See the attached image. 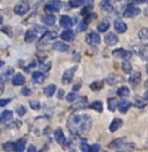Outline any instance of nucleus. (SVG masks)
I'll return each mask as SVG.
<instances>
[{
	"label": "nucleus",
	"mask_w": 148,
	"mask_h": 152,
	"mask_svg": "<svg viewBox=\"0 0 148 152\" xmlns=\"http://www.w3.org/2000/svg\"><path fill=\"white\" fill-rule=\"evenodd\" d=\"M76 98H78V95H76L75 92H70L68 95L66 96V100L70 102V103H73Z\"/></svg>",
	"instance_id": "obj_36"
},
{
	"label": "nucleus",
	"mask_w": 148,
	"mask_h": 152,
	"mask_svg": "<svg viewBox=\"0 0 148 152\" xmlns=\"http://www.w3.org/2000/svg\"><path fill=\"white\" fill-rule=\"evenodd\" d=\"M92 118L89 115L73 114L68 118L67 127L73 134H87L92 127Z\"/></svg>",
	"instance_id": "obj_1"
},
{
	"label": "nucleus",
	"mask_w": 148,
	"mask_h": 152,
	"mask_svg": "<svg viewBox=\"0 0 148 152\" xmlns=\"http://www.w3.org/2000/svg\"><path fill=\"white\" fill-rule=\"evenodd\" d=\"M112 54H113V57L119 58V59H130V58L132 57V53H131L130 51L124 50V48L115 50V51L112 52Z\"/></svg>",
	"instance_id": "obj_7"
},
{
	"label": "nucleus",
	"mask_w": 148,
	"mask_h": 152,
	"mask_svg": "<svg viewBox=\"0 0 148 152\" xmlns=\"http://www.w3.org/2000/svg\"><path fill=\"white\" fill-rule=\"evenodd\" d=\"M101 150V146L98 144H94L92 146H89V151L88 152H98Z\"/></svg>",
	"instance_id": "obj_44"
},
{
	"label": "nucleus",
	"mask_w": 148,
	"mask_h": 152,
	"mask_svg": "<svg viewBox=\"0 0 148 152\" xmlns=\"http://www.w3.org/2000/svg\"><path fill=\"white\" fill-rule=\"evenodd\" d=\"M37 37H38V32H37L36 29H29L24 35V40L27 43H33V42L36 40Z\"/></svg>",
	"instance_id": "obj_8"
},
{
	"label": "nucleus",
	"mask_w": 148,
	"mask_h": 152,
	"mask_svg": "<svg viewBox=\"0 0 148 152\" xmlns=\"http://www.w3.org/2000/svg\"><path fill=\"white\" fill-rule=\"evenodd\" d=\"M80 149H81V152H88L89 151V145L87 143H81Z\"/></svg>",
	"instance_id": "obj_47"
},
{
	"label": "nucleus",
	"mask_w": 148,
	"mask_h": 152,
	"mask_svg": "<svg viewBox=\"0 0 148 152\" xmlns=\"http://www.w3.org/2000/svg\"><path fill=\"white\" fill-rule=\"evenodd\" d=\"M135 106H137V107H145V106H146V103H145L141 98H138V97H137V98H135Z\"/></svg>",
	"instance_id": "obj_42"
},
{
	"label": "nucleus",
	"mask_w": 148,
	"mask_h": 152,
	"mask_svg": "<svg viewBox=\"0 0 148 152\" xmlns=\"http://www.w3.org/2000/svg\"><path fill=\"white\" fill-rule=\"evenodd\" d=\"M145 86L148 89V81H146V82H145Z\"/></svg>",
	"instance_id": "obj_60"
},
{
	"label": "nucleus",
	"mask_w": 148,
	"mask_h": 152,
	"mask_svg": "<svg viewBox=\"0 0 148 152\" xmlns=\"http://www.w3.org/2000/svg\"><path fill=\"white\" fill-rule=\"evenodd\" d=\"M53 48L56 51H59V52H65L68 50V45L65 44L64 42H56L53 44Z\"/></svg>",
	"instance_id": "obj_23"
},
{
	"label": "nucleus",
	"mask_w": 148,
	"mask_h": 152,
	"mask_svg": "<svg viewBox=\"0 0 148 152\" xmlns=\"http://www.w3.org/2000/svg\"><path fill=\"white\" fill-rule=\"evenodd\" d=\"M42 22L44 24H46V26H53L56 23V16L55 15H51V14L45 15V16L42 18Z\"/></svg>",
	"instance_id": "obj_21"
},
{
	"label": "nucleus",
	"mask_w": 148,
	"mask_h": 152,
	"mask_svg": "<svg viewBox=\"0 0 148 152\" xmlns=\"http://www.w3.org/2000/svg\"><path fill=\"white\" fill-rule=\"evenodd\" d=\"M55 138H56V141L59 143L60 145H65V144H66V137H65L64 133H63V130H61L60 128L56 129Z\"/></svg>",
	"instance_id": "obj_10"
},
{
	"label": "nucleus",
	"mask_w": 148,
	"mask_h": 152,
	"mask_svg": "<svg viewBox=\"0 0 148 152\" xmlns=\"http://www.w3.org/2000/svg\"><path fill=\"white\" fill-rule=\"evenodd\" d=\"M75 70H76V67H72L71 69H67V70H65L64 74H63V80H61L64 84H68V83L72 81V78H73Z\"/></svg>",
	"instance_id": "obj_6"
},
{
	"label": "nucleus",
	"mask_w": 148,
	"mask_h": 152,
	"mask_svg": "<svg viewBox=\"0 0 148 152\" xmlns=\"http://www.w3.org/2000/svg\"><path fill=\"white\" fill-rule=\"evenodd\" d=\"M117 81H121V78H120L119 76H117V75H110V76H109V78H108V82H109V83H111V84L116 83Z\"/></svg>",
	"instance_id": "obj_39"
},
{
	"label": "nucleus",
	"mask_w": 148,
	"mask_h": 152,
	"mask_svg": "<svg viewBox=\"0 0 148 152\" xmlns=\"http://www.w3.org/2000/svg\"><path fill=\"white\" fill-rule=\"evenodd\" d=\"M104 43L109 46H112V45H116L118 43V37L113 34V32H109L104 36Z\"/></svg>",
	"instance_id": "obj_9"
},
{
	"label": "nucleus",
	"mask_w": 148,
	"mask_h": 152,
	"mask_svg": "<svg viewBox=\"0 0 148 152\" xmlns=\"http://www.w3.org/2000/svg\"><path fill=\"white\" fill-rule=\"evenodd\" d=\"M21 92H22V95L23 96H29L30 94H31V90H30V89H28V88H23Z\"/></svg>",
	"instance_id": "obj_49"
},
{
	"label": "nucleus",
	"mask_w": 148,
	"mask_h": 152,
	"mask_svg": "<svg viewBox=\"0 0 148 152\" xmlns=\"http://www.w3.org/2000/svg\"><path fill=\"white\" fill-rule=\"evenodd\" d=\"M121 124H123V121L120 119H118V118H116V119L112 120L111 124L109 126V130H110L111 133H115V132H117L121 127Z\"/></svg>",
	"instance_id": "obj_13"
},
{
	"label": "nucleus",
	"mask_w": 148,
	"mask_h": 152,
	"mask_svg": "<svg viewBox=\"0 0 148 152\" xmlns=\"http://www.w3.org/2000/svg\"><path fill=\"white\" fill-rule=\"evenodd\" d=\"M110 27V23L107 21V20H104V21H102L101 23H98V26H97V30L100 31V32H105Z\"/></svg>",
	"instance_id": "obj_28"
},
{
	"label": "nucleus",
	"mask_w": 148,
	"mask_h": 152,
	"mask_svg": "<svg viewBox=\"0 0 148 152\" xmlns=\"http://www.w3.org/2000/svg\"><path fill=\"white\" fill-rule=\"evenodd\" d=\"M1 23H2V16L0 15V24H1Z\"/></svg>",
	"instance_id": "obj_61"
},
{
	"label": "nucleus",
	"mask_w": 148,
	"mask_h": 152,
	"mask_svg": "<svg viewBox=\"0 0 148 152\" xmlns=\"http://www.w3.org/2000/svg\"><path fill=\"white\" fill-rule=\"evenodd\" d=\"M92 10V6H90V5H88V6H84L82 8V10H81V15H83V16H86V15H88L90 12Z\"/></svg>",
	"instance_id": "obj_37"
},
{
	"label": "nucleus",
	"mask_w": 148,
	"mask_h": 152,
	"mask_svg": "<svg viewBox=\"0 0 148 152\" xmlns=\"http://www.w3.org/2000/svg\"><path fill=\"white\" fill-rule=\"evenodd\" d=\"M102 88H103V82H94L90 84L92 90H101Z\"/></svg>",
	"instance_id": "obj_35"
},
{
	"label": "nucleus",
	"mask_w": 148,
	"mask_h": 152,
	"mask_svg": "<svg viewBox=\"0 0 148 152\" xmlns=\"http://www.w3.org/2000/svg\"><path fill=\"white\" fill-rule=\"evenodd\" d=\"M146 0H134V2H138V4H142V2H145Z\"/></svg>",
	"instance_id": "obj_55"
},
{
	"label": "nucleus",
	"mask_w": 148,
	"mask_h": 152,
	"mask_svg": "<svg viewBox=\"0 0 148 152\" xmlns=\"http://www.w3.org/2000/svg\"><path fill=\"white\" fill-rule=\"evenodd\" d=\"M16 113H18L20 116H23V115L26 114V108H24L23 106H18V108H16Z\"/></svg>",
	"instance_id": "obj_46"
},
{
	"label": "nucleus",
	"mask_w": 148,
	"mask_h": 152,
	"mask_svg": "<svg viewBox=\"0 0 148 152\" xmlns=\"http://www.w3.org/2000/svg\"><path fill=\"white\" fill-rule=\"evenodd\" d=\"M56 86L55 84H50V86H47L44 89V94H45L46 97H52V95L56 92Z\"/></svg>",
	"instance_id": "obj_29"
},
{
	"label": "nucleus",
	"mask_w": 148,
	"mask_h": 152,
	"mask_svg": "<svg viewBox=\"0 0 148 152\" xmlns=\"http://www.w3.org/2000/svg\"><path fill=\"white\" fill-rule=\"evenodd\" d=\"M44 78L45 76L42 72H34L33 73V80L36 82V83H43L44 82Z\"/></svg>",
	"instance_id": "obj_24"
},
{
	"label": "nucleus",
	"mask_w": 148,
	"mask_h": 152,
	"mask_svg": "<svg viewBox=\"0 0 148 152\" xmlns=\"http://www.w3.org/2000/svg\"><path fill=\"white\" fill-rule=\"evenodd\" d=\"M83 4H84V0H73V1L70 2V5L72 7H79V6H81Z\"/></svg>",
	"instance_id": "obj_40"
},
{
	"label": "nucleus",
	"mask_w": 148,
	"mask_h": 152,
	"mask_svg": "<svg viewBox=\"0 0 148 152\" xmlns=\"http://www.w3.org/2000/svg\"><path fill=\"white\" fill-rule=\"evenodd\" d=\"M121 143H123V140H121V138H117V140H115L112 143H110L109 146H111V148H116V146H119Z\"/></svg>",
	"instance_id": "obj_43"
},
{
	"label": "nucleus",
	"mask_w": 148,
	"mask_h": 152,
	"mask_svg": "<svg viewBox=\"0 0 148 152\" xmlns=\"http://www.w3.org/2000/svg\"><path fill=\"white\" fill-rule=\"evenodd\" d=\"M113 26H115L116 31H117V32H120V34H123V32H125V31L127 30V26H126L123 21H120V20H116L115 23H113Z\"/></svg>",
	"instance_id": "obj_14"
},
{
	"label": "nucleus",
	"mask_w": 148,
	"mask_h": 152,
	"mask_svg": "<svg viewBox=\"0 0 148 152\" xmlns=\"http://www.w3.org/2000/svg\"><path fill=\"white\" fill-rule=\"evenodd\" d=\"M130 107H131V103L129 100H121L120 103H118V108L121 113H126Z\"/></svg>",
	"instance_id": "obj_22"
},
{
	"label": "nucleus",
	"mask_w": 148,
	"mask_h": 152,
	"mask_svg": "<svg viewBox=\"0 0 148 152\" xmlns=\"http://www.w3.org/2000/svg\"><path fill=\"white\" fill-rule=\"evenodd\" d=\"M138 36L141 40H148V28L141 29V30L139 31Z\"/></svg>",
	"instance_id": "obj_31"
},
{
	"label": "nucleus",
	"mask_w": 148,
	"mask_h": 152,
	"mask_svg": "<svg viewBox=\"0 0 148 152\" xmlns=\"http://www.w3.org/2000/svg\"><path fill=\"white\" fill-rule=\"evenodd\" d=\"M87 24H88V23H86L84 21H81V22L79 23V26H78V30H79V31H84V30L87 29Z\"/></svg>",
	"instance_id": "obj_45"
},
{
	"label": "nucleus",
	"mask_w": 148,
	"mask_h": 152,
	"mask_svg": "<svg viewBox=\"0 0 148 152\" xmlns=\"http://www.w3.org/2000/svg\"><path fill=\"white\" fill-rule=\"evenodd\" d=\"M86 40H87V43L90 44V45H97V44H100V42H101V37H100V35H98L97 32L92 31V32H89V34L87 35Z\"/></svg>",
	"instance_id": "obj_4"
},
{
	"label": "nucleus",
	"mask_w": 148,
	"mask_h": 152,
	"mask_svg": "<svg viewBox=\"0 0 148 152\" xmlns=\"http://www.w3.org/2000/svg\"><path fill=\"white\" fill-rule=\"evenodd\" d=\"M88 105H87V97H82L78 100L76 104H74L72 106V110L74 111H78V110H82V108H86Z\"/></svg>",
	"instance_id": "obj_12"
},
{
	"label": "nucleus",
	"mask_w": 148,
	"mask_h": 152,
	"mask_svg": "<svg viewBox=\"0 0 148 152\" xmlns=\"http://www.w3.org/2000/svg\"><path fill=\"white\" fill-rule=\"evenodd\" d=\"M13 118V112L12 111H4L1 115H0V122H2V124H5V122H7L9 121L10 119Z\"/></svg>",
	"instance_id": "obj_20"
},
{
	"label": "nucleus",
	"mask_w": 148,
	"mask_h": 152,
	"mask_svg": "<svg viewBox=\"0 0 148 152\" xmlns=\"http://www.w3.org/2000/svg\"><path fill=\"white\" fill-rule=\"evenodd\" d=\"M117 94H118L119 97H127V96H130V89L127 86H121V88L118 89Z\"/></svg>",
	"instance_id": "obj_30"
},
{
	"label": "nucleus",
	"mask_w": 148,
	"mask_h": 152,
	"mask_svg": "<svg viewBox=\"0 0 148 152\" xmlns=\"http://www.w3.org/2000/svg\"><path fill=\"white\" fill-rule=\"evenodd\" d=\"M2 31H4V32H7V34H8V36H10V35H12L10 29H9V28H2Z\"/></svg>",
	"instance_id": "obj_53"
},
{
	"label": "nucleus",
	"mask_w": 148,
	"mask_h": 152,
	"mask_svg": "<svg viewBox=\"0 0 148 152\" xmlns=\"http://www.w3.org/2000/svg\"><path fill=\"white\" fill-rule=\"evenodd\" d=\"M121 68H123V72L126 73V74H130L132 72V66L129 61H124L123 65H121Z\"/></svg>",
	"instance_id": "obj_32"
},
{
	"label": "nucleus",
	"mask_w": 148,
	"mask_h": 152,
	"mask_svg": "<svg viewBox=\"0 0 148 152\" xmlns=\"http://www.w3.org/2000/svg\"><path fill=\"white\" fill-rule=\"evenodd\" d=\"M71 1H73V0H70V2H71Z\"/></svg>",
	"instance_id": "obj_62"
},
{
	"label": "nucleus",
	"mask_w": 148,
	"mask_h": 152,
	"mask_svg": "<svg viewBox=\"0 0 148 152\" xmlns=\"http://www.w3.org/2000/svg\"><path fill=\"white\" fill-rule=\"evenodd\" d=\"M73 89H74V90H78V89H80V86H79V84H76V86H74Z\"/></svg>",
	"instance_id": "obj_58"
},
{
	"label": "nucleus",
	"mask_w": 148,
	"mask_h": 152,
	"mask_svg": "<svg viewBox=\"0 0 148 152\" xmlns=\"http://www.w3.org/2000/svg\"><path fill=\"white\" fill-rule=\"evenodd\" d=\"M147 1H148V0H147Z\"/></svg>",
	"instance_id": "obj_63"
},
{
	"label": "nucleus",
	"mask_w": 148,
	"mask_h": 152,
	"mask_svg": "<svg viewBox=\"0 0 148 152\" xmlns=\"http://www.w3.org/2000/svg\"><path fill=\"white\" fill-rule=\"evenodd\" d=\"M29 8H30L29 2H28L27 0H22V1H20L18 5L14 7V13L16 15L22 16V15H26L28 12H29Z\"/></svg>",
	"instance_id": "obj_2"
},
{
	"label": "nucleus",
	"mask_w": 148,
	"mask_h": 152,
	"mask_svg": "<svg viewBox=\"0 0 148 152\" xmlns=\"http://www.w3.org/2000/svg\"><path fill=\"white\" fill-rule=\"evenodd\" d=\"M30 107H31L33 110H35V111L39 110V107H41L39 102H38V100H31V102H30Z\"/></svg>",
	"instance_id": "obj_41"
},
{
	"label": "nucleus",
	"mask_w": 148,
	"mask_h": 152,
	"mask_svg": "<svg viewBox=\"0 0 148 152\" xmlns=\"http://www.w3.org/2000/svg\"><path fill=\"white\" fill-rule=\"evenodd\" d=\"M145 15H148V8L145 10Z\"/></svg>",
	"instance_id": "obj_59"
},
{
	"label": "nucleus",
	"mask_w": 148,
	"mask_h": 152,
	"mask_svg": "<svg viewBox=\"0 0 148 152\" xmlns=\"http://www.w3.org/2000/svg\"><path fill=\"white\" fill-rule=\"evenodd\" d=\"M24 76L22 75V74H15V75H13V80H12V82H13V86H23V83H24Z\"/></svg>",
	"instance_id": "obj_17"
},
{
	"label": "nucleus",
	"mask_w": 148,
	"mask_h": 152,
	"mask_svg": "<svg viewBox=\"0 0 148 152\" xmlns=\"http://www.w3.org/2000/svg\"><path fill=\"white\" fill-rule=\"evenodd\" d=\"M14 75V69L12 68V67H8V68H6V70L1 74L0 76V81L1 82H7L9 78H10V76Z\"/></svg>",
	"instance_id": "obj_11"
},
{
	"label": "nucleus",
	"mask_w": 148,
	"mask_h": 152,
	"mask_svg": "<svg viewBox=\"0 0 148 152\" xmlns=\"http://www.w3.org/2000/svg\"><path fill=\"white\" fill-rule=\"evenodd\" d=\"M140 14V10L138 7H135L134 5H129L127 8L124 12V16L125 18H135Z\"/></svg>",
	"instance_id": "obj_5"
},
{
	"label": "nucleus",
	"mask_w": 148,
	"mask_h": 152,
	"mask_svg": "<svg viewBox=\"0 0 148 152\" xmlns=\"http://www.w3.org/2000/svg\"><path fill=\"white\" fill-rule=\"evenodd\" d=\"M61 7H63V2L60 0H51L45 5L44 10L47 13H56L61 10Z\"/></svg>",
	"instance_id": "obj_3"
},
{
	"label": "nucleus",
	"mask_w": 148,
	"mask_h": 152,
	"mask_svg": "<svg viewBox=\"0 0 148 152\" xmlns=\"http://www.w3.org/2000/svg\"><path fill=\"white\" fill-rule=\"evenodd\" d=\"M5 66V61H2V60H0V69H1V67Z\"/></svg>",
	"instance_id": "obj_56"
},
{
	"label": "nucleus",
	"mask_w": 148,
	"mask_h": 152,
	"mask_svg": "<svg viewBox=\"0 0 148 152\" xmlns=\"http://www.w3.org/2000/svg\"><path fill=\"white\" fill-rule=\"evenodd\" d=\"M60 37H61V39H64L65 42H72L75 38V35H74V32L72 30H64L61 32Z\"/></svg>",
	"instance_id": "obj_15"
},
{
	"label": "nucleus",
	"mask_w": 148,
	"mask_h": 152,
	"mask_svg": "<svg viewBox=\"0 0 148 152\" xmlns=\"http://www.w3.org/2000/svg\"><path fill=\"white\" fill-rule=\"evenodd\" d=\"M2 92H4V84L0 82V95H2Z\"/></svg>",
	"instance_id": "obj_54"
},
{
	"label": "nucleus",
	"mask_w": 148,
	"mask_h": 152,
	"mask_svg": "<svg viewBox=\"0 0 148 152\" xmlns=\"http://www.w3.org/2000/svg\"><path fill=\"white\" fill-rule=\"evenodd\" d=\"M4 150L7 152L14 151V143L13 142H6L4 144Z\"/></svg>",
	"instance_id": "obj_34"
},
{
	"label": "nucleus",
	"mask_w": 148,
	"mask_h": 152,
	"mask_svg": "<svg viewBox=\"0 0 148 152\" xmlns=\"http://www.w3.org/2000/svg\"><path fill=\"white\" fill-rule=\"evenodd\" d=\"M50 67H51V62H47V64H42V69H43V70H45V72H47V70L50 69Z\"/></svg>",
	"instance_id": "obj_50"
},
{
	"label": "nucleus",
	"mask_w": 148,
	"mask_h": 152,
	"mask_svg": "<svg viewBox=\"0 0 148 152\" xmlns=\"http://www.w3.org/2000/svg\"><path fill=\"white\" fill-rule=\"evenodd\" d=\"M8 103H10V99H9V98H6V99H0V107H5Z\"/></svg>",
	"instance_id": "obj_48"
},
{
	"label": "nucleus",
	"mask_w": 148,
	"mask_h": 152,
	"mask_svg": "<svg viewBox=\"0 0 148 152\" xmlns=\"http://www.w3.org/2000/svg\"><path fill=\"white\" fill-rule=\"evenodd\" d=\"M144 98H145V99H147V100H148V90L146 91V92H145V96H144Z\"/></svg>",
	"instance_id": "obj_57"
},
{
	"label": "nucleus",
	"mask_w": 148,
	"mask_h": 152,
	"mask_svg": "<svg viewBox=\"0 0 148 152\" xmlns=\"http://www.w3.org/2000/svg\"><path fill=\"white\" fill-rule=\"evenodd\" d=\"M117 107H118V100L116 98H109L108 99V108H109V111L113 112V111H116Z\"/></svg>",
	"instance_id": "obj_25"
},
{
	"label": "nucleus",
	"mask_w": 148,
	"mask_h": 152,
	"mask_svg": "<svg viewBox=\"0 0 148 152\" xmlns=\"http://www.w3.org/2000/svg\"><path fill=\"white\" fill-rule=\"evenodd\" d=\"M90 107H92V110L97 111V112H102V111H103V105H102L101 102H94V103L90 105Z\"/></svg>",
	"instance_id": "obj_33"
},
{
	"label": "nucleus",
	"mask_w": 148,
	"mask_h": 152,
	"mask_svg": "<svg viewBox=\"0 0 148 152\" xmlns=\"http://www.w3.org/2000/svg\"><path fill=\"white\" fill-rule=\"evenodd\" d=\"M58 98H59V99H63V98H64V90H59V92H58Z\"/></svg>",
	"instance_id": "obj_52"
},
{
	"label": "nucleus",
	"mask_w": 148,
	"mask_h": 152,
	"mask_svg": "<svg viewBox=\"0 0 148 152\" xmlns=\"http://www.w3.org/2000/svg\"><path fill=\"white\" fill-rule=\"evenodd\" d=\"M26 144H27V141L24 138H20L18 141L14 143V151L16 152H22L26 148Z\"/></svg>",
	"instance_id": "obj_16"
},
{
	"label": "nucleus",
	"mask_w": 148,
	"mask_h": 152,
	"mask_svg": "<svg viewBox=\"0 0 148 152\" xmlns=\"http://www.w3.org/2000/svg\"><path fill=\"white\" fill-rule=\"evenodd\" d=\"M96 18H97V15H96V14H92V13H89L88 15H86V16H84V20H83V21H84L86 23H89L90 21H92V20H95Z\"/></svg>",
	"instance_id": "obj_38"
},
{
	"label": "nucleus",
	"mask_w": 148,
	"mask_h": 152,
	"mask_svg": "<svg viewBox=\"0 0 148 152\" xmlns=\"http://www.w3.org/2000/svg\"><path fill=\"white\" fill-rule=\"evenodd\" d=\"M72 24H73V21H72V19H71L70 16L63 15V16L60 18V26H61V27H64V28H70V27H72Z\"/></svg>",
	"instance_id": "obj_19"
},
{
	"label": "nucleus",
	"mask_w": 148,
	"mask_h": 152,
	"mask_svg": "<svg viewBox=\"0 0 148 152\" xmlns=\"http://www.w3.org/2000/svg\"><path fill=\"white\" fill-rule=\"evenodd\" d=\"M140 80H141V74L139 73V72H135V73H133V75L130 76L129 81L130 83H132V84H138L139 82H140Z\"/></svg>",
	"instance_id": "obj_27"
},
{
	"label": "nucleus",
	"mask_w": 148,
	"mask_h": 152,
	"mask_svg": "<svg viewBox=\"0 0 148 152\" xmlns=\"http://www.w3.org/2000/svg\"><path fill=\"white\" fill-rule=\"evenodd\" d=\"M100 7L104 12H112L113 10V5L110 0H102L100 4Z\"/></svg>",
	"instance_id": "obj_18"
},
{
	"label": "nucleus",
	"mask_w": 148,
	"mask_h": 152,
	"mask_svg": "<svg viewBox=\"0 0 148 152\" xmlns=\"http://www.w3.org/2000/svg\"><path fill=\"white\" fill-rule=\"evenodd\" d=\"M27 152H37V150H36V148H35L34 145H29V146H28Z\"/></svg>",
	"instance_id": "obj_51"
},
{
	"label": "nucleus",
	"mask_w": 148,
	"mask_h": 152,
	"mask_svg": "<svg viewBox=\"0 0 148 152\" xmlns=\"http://www.w3.org/2000/svg\"><path fill=\"white\" fill-rule=\"evenodd\" d=\"M57 32L56 31H45V34L43 35V37H42V40H44V42H47V40H51V39H55L57 38Z\"/></svg>",
	"instance_id": "obj_26"
}]
</instances>
